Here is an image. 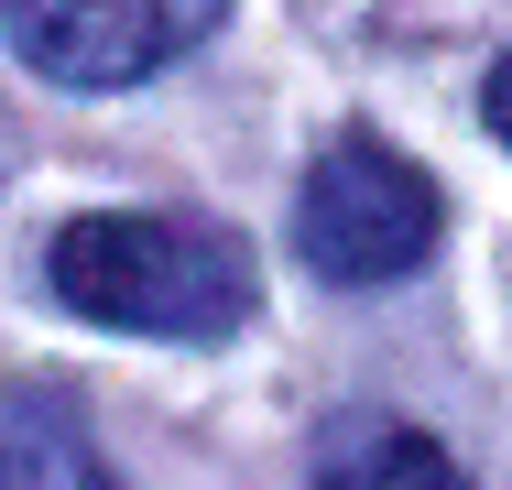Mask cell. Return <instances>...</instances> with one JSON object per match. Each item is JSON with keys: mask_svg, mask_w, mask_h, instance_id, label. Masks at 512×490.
Returning <instances> with one entry per match:
<instances>
[{"mask_svg": "<svg viewBox=\"0 0 512 490\" xmlns=\"http://www.w3.org/2000/svg\"><path fill=\"white\" fill-rule=\"evenodd\" d=\"M44 284L120 338H229L262 305V262L240 229L186 207H88L44 240Z\"/></svg>", "mask_w": 512, "mask_h": 490, "instance_id": "obj_1", "label": "cell"}, {"mask_svg": "<svg viewBox=\"0 0 512 490\" xmlns=\"http://www.w3.org/2000/svg\"><path fill=\"white\" fill-rule=\"evenodd\" d=\"M295 251L316 284H404L436 251V186L425 164H404L382 131H338L306 164L295 196Z\"/></svg>", "mask_w": 512, "mask_h": 490, "instance_id": "obj_2", "label": "cell"}, {"mask_svg": "<svg viewBox=\"0 0 512 490\" xmlns=\"http://www.w3.org/2000/svg\"><path fill=\"white\" fill-rule=\"evenodd\" d=\"M229 0H0V33L55 88H131L218 33Z\"/></svg>", "mask_w": 512, "mask_h": 490, "instance_id": "obj_3", "label": "cell"}, {"mask_svg": "<svg viewBox=\"0 0 512 490\" xmlns=\"http://www.w3.org/2000/svg\"><path fill=\"white\" fill-rule=\"evenodd\" d=\"M0 490H109L99 436L66 382H11L0 403Z\"/></svg>", "mask_w": 512, "mask_h": 490, "instance_id": "obj_4", "label": "cell"}, {"mask_svg": "<svg viewBox=\"0 0 512 490\" xmlns=\"http://www.w3.org/2000/svg\"><path fill=\"white\" fill-rule=\"evenodd\" d=\"M316 490H469V480H458V458H447L425 425L360 414V425H338V447H327V480H316Z\"/></svg>", "mask_w": 512, "mask_h": 490, "instance_id": "obj_5", "label": "cell"}, {"mask_svg": "<svg viewBox=\"0 0 512 490\" xmlns=\"http://www.w3.org/2000/svg\"><path fill=\"white\" fill-rule=\"evenodd\" d=\"M480 120H491V142H512V55L491 66V88H480Z\"/></svg>", "mask_w": 512, "mask_h": 490, "instance_id": "obj_6", "label": "cell"}]
</instances>
